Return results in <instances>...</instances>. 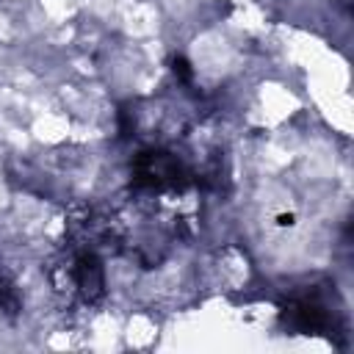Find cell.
I'll use <instances>...</instances> for the list:
<instances>
[{
	"label": "cell",
	"mask_w": 354,
	"mask_h": 354,
	"mask_svg": "<svg viewBox=\"0 0 354 354\" xmlns=\"http://www.w3.org/2000/svg\"><path fill=\"white\" fill-rule=\"evenodd\" d=\"M188 177V169L174 155L160 149H147L133 163V183L147 188H183Z\"/></svg>",
	"instance_id": "cell-1"
},
{
	"label": "cell",
	"mask_w": 354,
	"mask_h": 354,
	"mask_svg": "<svg viewBox=\"0 0 354 354\" xmlns=\"http://www.w3.org/2000/svg\"><path fill=\"white\" fill-rule=\"evenodd\" d=\"M282 324L293 332H304V335H321L332 326V315L329 310L310 296L293 299L285 310H282Z\"/></svg>",
	"instance_id": "cell-2"
},
{
	"label": "cell",
	"mask_w": 354,
	"mask_h": 354,
	"mask_svg": "<svg viewBox=\"0 0 354 354\" xmlns=\"http://www.w3.org/2000/svg\"><path fill=\"white\" fill-rule=\"evenodd\" d=\"M75 282L83 293V299L97 301L105 293V268L94 252H83L75 260Z\"/></svg>",
	"instance_id": "cell-3"
},
{
	"label": "cell",
	"mask_w": 354,
	"mask_h": 354,
	"mask_svg": "<svg viewBox=\"0 0 354 354\" xmlns=\"http://www.w3.org/2000/svg\"><path fill=\"white\" fill-rule=\"evenodd\" d=\"M0 310L8 313V315L19 313V296H17V288L8 279H0Z\"/></svg>",
	"instance_id": "cell-4"
},
{
	"label": "cell",
	"mask_w": 354,
	"mask_h": 354,
	"mask_svg": "<svg viewBox=\"0 0 354 354\" xmlns=\"http://www.w3.org/2000/svg\"><path fill=\"white\" fill-rule=\"evenodd\" d=\"M171 69H174V75H177L183 83H191V77H194V69H191V64H188L183 55H177V58L171 61Z\"/></svg>",
	"instance_id": "cell-5"
},
{
	"label": "cell",
	"mask_w": 354,
	"mask_h": 354,
	"mask_svg": "<svg viewBox=\"0 0 354 354\" xmlns=\"http://www.w3.org/2000/svg\"><path fill=\"white\" fill-rule=\"evenodd\" d=\"M279 224H282V227H290V224H293V216H279Z\"/></svg>",
	"instance_id": "cell-6"
}]
</instances>
